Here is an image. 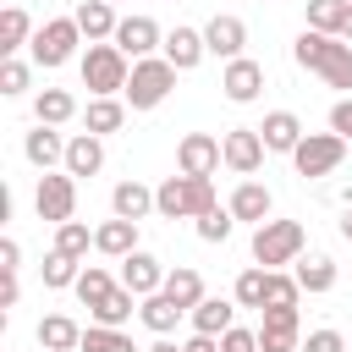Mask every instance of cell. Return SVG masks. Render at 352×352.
<instances>
[{"label":"cell","mask_w":352,"mask_h":352,"mask_svg":"<svg viewBox=\"0 0 352 352\" xmlns=\"http://www.w3.org/2000/svg\"><path fill=\"white\" fill-rule=\"evenodd\" d=\"M292 60H297L302 72L324 77L330 88L352 94V44H346V38L319 33V28H302V33H297V44H292Z\"/></svg>","instance_id":"1"},{"label":"cell","mask_w":352,"mask_h":352,"mask_svg":"<svg viewBox=\"0 0 352 352\" xmlns=\"http://www.w3.org/2000/svg\"><path fill=\"white\" fill-rule=\"evenodd\" d=\"M204 209H214V182H209V176L176 170V176H165V182L154 187V214H160V220H198Z\"/></svg>","instance_id":"2"},{"label":"cell","mask_w":352,"mask_h":352,"mask_svg":"<svg viewBox=\"0 0 352 352\" xmlns=\"http://www.w3.org/2000/svg\"><path fill=\"white\" fill-rule=\"evenodd\" d=\"M126 77H132V55L116 44V38H99L82 50V88L94 99H110V94H126Z\"/></svg>","instance_id":"3"},{"label":"cell","mask_w":352,"mask_h":352,"mask_svg":"<svg viewBox=\"0 0 352 352\" xmlns=\"http://www.w3.org/2000/svg\"><path fill=\"white\" fill-rule=\"evenodd\" d=\"M302 248H308L302 220H264V226H253V264H264V270L297 264Z\"/></svg>","instance_id":"4"},{"label":"cell","mask_w":352,"mask_h":352,"mask_svg":"<svg viewBox=\"0 0 352 352\" xmlns=\"http://www.w3.org/2000/svg\"><path fill=\"white\" fill-rule=\"evenodd\" d=\"M170 88H176V66L165 55H143V60H132V77H126V94L121 99L132 110H154V104L170 99Z\"/></svg>","instance_id":"5"},{"label":"cell","mask_w":352,"mask_h":352,"mask_svg":"<svg viewBox=\"0 0 352 352\" xmlns=\"http://www.w3.org/2000/svg\"><path fill=\"white\" fill-rule=\"evenodd\" d=\"M77 44H82V28H77V16H50L38 33H33V66H44V72H55V66H66L72 55H77Z\"/></svg>","instance_id":"6"},{"label":"cell","mask_w":352,"mask_h":352,"mask_svg":"<svg viewBox=\"0 0 352 352\" xmlns=\"http://www.w3.org/2000/svg\"><path fill=\"white\" fill-rule=\"evenodd\" d=\"M33 214L50 220V226L72 220V214H77V176H72V170H44L38 187H33Z\"/></svg>","instance_id":"7"},{"label":"cell","mask_w":352,"mask_h":352,"mask_svg":"<svg viewBox=\"0 0 352 352\" xmlns=\"http://www.w3.org/2000/svg\"><path fill=\"white\" fill-rule=\"evenodd\" d=\"M341 160H346V138L341 132H302V143L292 148L297 176H330Z\"/></svg>","instance_id":"8"},{"label":"cell","mask_w":352,"mask_h":352,"mask_svg":"<svg viewBox=\"0 0 352 352\" xmlns=\"http://www.w3.org/2000/svg\"><path fill=\"white\" fill-rule=\"evenodd\" d=\"M258 352H302V319H297V308H264V319H258Z\"/></svg>","instance_id":"9"},{"label":"cell","mask_w":352,"mask_h":352,"mask_svg":"<svg viewBox=\"0 0 352 352\" xmlns=\"http://www.w3.org/2000/svg\"><path fill=\"white\" fill-rule=\"evenodd\" d=\"M220 165H226L220 138H209V132H187V138L176 143V170H187V176H214Z\"/></svg>","instance_id":"10"},{"label":"cell","mask_w":352,"mask_h":352,"mask_svg":"<svg viewBox=\"0 0 352 352\" xmlns=\"http://www.w3.org/2000/svg\"><path fill=\"white\" fill-rule=\"evenodd\" d=\"M220 94H226L231 104H253V99L264 94V66H258L253 55L226 60V72H220Z\"/></svg>","instance_id":"11"},{"label":"cell","mask_w":352,"mask_h":352,"mask_svg":"<svg viewBox=\"0 0 352 352\" xmlns=\"http://www.w3.org/2000/svg\"><path fill=\"white\" fill-rule=\"evenodd\" d=\"M220 148H226V170H236V176H253L258 165H264V138H258V126H231L226 138H220Z\"/></svg>","instance_id":"12"},{"label":"cell","mask_w":352,"mask_h":352,"mask_svg":"<svg viewBox=\"0 0 352 352\" xmlns=\"http://www.w3.org/2000/svg\"><path fill=\"white\" fill-rule=\"evenodd\" d=\"M116 44H121L132 60H143V55L165 50V33H160L154 16H121V22H116Z\"/></svg>","instance_id":"13"},{"label":"cell","mask_w":352,"mask_h":352,"mask_svg":"<svg viewBox=\"0 0 352 352\" xmlns=\"http://www.w3.org/2000/svg\"><path fill=\"white\" fill-rule=\"evenodd\" d=\"M204 44H209V55L236 60V55H242V44H248V22H242V16H231V11H214V16H209V28H204Z\"/></svg>","instance_id":"14"},{"label":"cell","mask_w":352,"mask_h":352,"mask_svg":"<svg viewBox=\"0 0 352 352\" xmlns=\"http://www.w3.org/2000/svg\"><path fill=\"white\" fill-rule=\"evenodd\" d=\"M226 209H231L236 220H248V226H264V220H270V209H275V198H270V187H264V182L242 176V182H236V192L226 198Z\"/></svg>","instance_id":"15"},{"label":"cell","mask_w":352,"mask_h":352,"mask_svg":"<svg viewBox=\"0 0 352 352\" xmlns=\"http://www.w3.org/2000/svg\"><path fill=\"white\" fill-rule=\"evenodd\" d=\"M160 55H165L176 72H192V66L209 55V44H204V28H182V22H176V28L165 33V50H160Z\"/></svg>","instance_id":"16"},{"label":"cell","mask_w":352,"mask_h":352,"mask_svg":"<svg viewBox=\"0 0 352 352\" xmlns=\"http://www.w3.org/2000/svg\"><path fill=\"white\" fill-rule=\"evenodd\" d=\"M66 143L72 138H60L55 126H33L28 138H22V154H28V165H38V170H55V165H66Z\"/></svg>","instance_id":"17"},{"label":"cell","mask_w":352,"mask_h":352,"mask_svg":"<svg viewBox=\"0 0 352 352\" xmlns=\"http://www.w3.org/2000/svg\"><path fill=\"white\" fill-rule=\"evenodd\" d=\"M121 286H126V292H138V297H148V292H160V286H165V264H160L154 253H143V248H138V253H126V258H121Z\"/></svg>","instance_id":"18"},{"label":"cell","mask_w":352,"mask_h":352,"mask_svg":"<svg viewBox=\"0 0 352 352\" xmlns=\"http://www.w3.org/2000/svg\"><path fill=\"white\" fill-rule=\"evenodd\" d=\"M94 248H99L104 258H126V253H138V220L110 214L104 226H94Z\"/></svg>","instance_id":"19"},{"label":"cell","mask_w":352,"mask_h":352,"mask_svg":"<svg viewBox=\"0 0 352 352\" xmlns=\"http://www.w3.org/2000/svg\"><path fill=\"white\" fill-rule=\"evenodd\" d=\"M258 138H264V148H270V154H292V148L302 143V121H297L292 110H270V116H264V126H258Z\"/></svg>","instance_id":"20"},{"label":"cell","mask_w":352,"mask_h":352,"mask_svg":"<svg viewBox=\"0 0 352 352\" xmlns=\"http://www.w3.org/2000/svg\"><path fill=\"white\" fill-rule=\"evenodd\" d=\"M60 170H72V176H99L104 170V143L94 138V132H77L72 143H66V165Z\"/></svg>","instance_id":"21"},{"label":"cell","mask_w":352,"mask_h":352,"mask_svg":"<svg viewBox=\"0 0 352 352\" xmlns=\"http://www.w3.org/2000/svg\"><path fill=\"white\" fill-rule=\"evenodd\" d=\"M160 292H165L170 302H182L187 314H192V308L209 297V292H204V275H198L192 264H176V270H165V286H160Z\"/></svg>","instance_id":"22"},{"label":"cell","mask_w":352,"mask_h":352,"mask_svg":"<svg viewBox=\"0 0 352 352\" xmlns=\"http://www.w3.org/2000/svg\"><path fill=\"white\" fill-rule=\"evenodd\" d=\"M38 346L44 352H77L82 346V324L66 319V314H44L38 319Z\"/></svg>","instance_id":"23"},{"label":"cell","mask_w":352,"mask_h":352,"mask_svg":"<svg viewBox=\"0 0 352 352\" xmlns=\"http://www.w3.org/2000/svg\"><path fill=\"white\" fill-rule=\"evenodd\" d=\"M72 16H77V28H82V38H88V44H99V38H116V22H121L110 0H82Z\"/></svg>","instance_id":"24"},{"label":"cell","mask_w":352,"mask_h":352,"mask_svg":"<svg viewBox=\"0 0 352 352\" xmlns=\"http://www.w3.org/2000/svg\"><path fill=\"white\" fill-rule=\"evenodd\" d=\"M121 121H126V99H88V110H82V132H94V138H110V132H121Z\"/></svg>","instance_id":"25"},{"label":"cell","mask_w":352,"mask_h":352,"mask_svg":"<svg viewBox=\"0 0 352 352\" xmlns=\"http://www.w3.org/2000/svg\"><path fill=\"white\" fill-rule=\"evenodd\" d=\"M154 209V187H143L138 176L132 182H116V192H110V214H121V220H143Z\"/></svg>","instance_id":"26"},{"label":"cell","mask_w":352,"mask_h":352,"mask_svg":"<svg viewBox=\"0 0 352 352\" xmlns=\"http://www.w3.org/2000/svg\"><path fill=\"white\" fill-rule=\"evenodd\" d=\"M231 324H236V297H204L192 308V330H204V336H226Z\"/></svg>","instance_id":"27"},{"label":"cell","mask_w":352,"mask_h":352,"mask_svg":"<svg viewBox=\"0 0 352 352\" xmlns=\"http://www.w3.org/2000/svg\"><path fill=\"white\" fill-rule=\"evenodd\" d=\"M116 286H121V280H116V275H110L104 264H82V275H77V286H72V292H77V302H82V308L94 314V308H99V302H104V297H110Z\"/></svg>","instance_id":"28"},{"label":"cell","mask_w":352,"mask_h":352,"mask_svg":"<svg viewBox=\"0 0 352 352\" xmlns=\"http://www.w3.org/2000/svg\"><path fill=\"white\" fill-rule=\"evenodd\" d=\"M182 314H187V308H182V302H170V297H165V292H148V297H143V302H138V319H143V324H148V330H154V336H170V330H176V319H182Z\"/></svg>","instance_id":"29"},{"label":"cell","mask_w":352,"mask_h":352,"mask_svg":"<svg viewBox=\"0 0 352 352\" xmlns=\"http://www.w3.org/2000/svg\"><path fill=\"white\" fill-rule=\"evenodd\" d=\"M77 116V99L66 94V88H38V99H33V121H44V126H66Z\"/></svg>","instance_id":"30"},{"label":"cell","mask_w":352,"mask_h":352,"mask_svg":"<svg viewBox=\"0 0 352 352\" xmlns=\"http://www.w3.org/2000/svg\"><path fill=\"white\" fill-rule=\"evenodd\" d=\"M33 33H38V28L28 22L22 6H6V11H0V55H16L22 44H33Z\"/></svg>","instance_id":"31"},{"label":"cell","mask_w":352,"mask_h":352,"mask_svg":"<svg viewBox=\"0 0 352 352\" xmlns=\"http://www.w3.org/2000/svg\"><path fill=\"white\" fill-rule=\"evenodd\" d=\"M38 275H44V286H50V292H66V286H77V275H82V258H72V253L50 248V253H44V264H38Z\"/></svg>","instance_id":"32"},{"label":"cell","mask_w":352,"mask_h":352,"mask_svg":"<svg viewBox=\"0 0 352 352\" xmlns=\"http://www.w3.org/2000/svg\"><path fill=\"white\" fill-rule=\"evenodd\" d=\"M297 286L314 292V297L330 292V286H336V258H330V253H308V258L297 264Z\"/></svg>","instance_id":"33"},{"label":"cell","mask_w":352,"mask_h":352,"mask_svg":"<svg viewBox=\"0 0 352 352\" xmlns=\"http://www.w3.org/2000/svg\"><path fill=\"white\" fill-rule=\"evenodd\" d=\"M231 297H236V308H264V297H270V270H264V264H248V270L236 275Z\"/></svg>","instance_id":"34"},{"label":"cell","mask_w":352,"mask_h":352,"mask_svg":"<svg viewBox=\"0 0 352 352\" xmlns=\"http://www.w3.org/2000/svg\"><path fill=\"white\" fill-rule=\"evenodd\" d=\"M138 302H143L138 292H126V286H116V292H110V297H104V302L94 308V324H116V330H121V324L132 319V308H138Z\"/></svg>","instance_id":"35"},{"label":"cell","mask_w":352,"mask_h":352,"mask_svg":"<svg viewBox=\"0 0 352 352\" xmlns=\"http://www.w3.org/2000/svg\"><path fill=\"white\" fill-rule=\"evenodd\" d=\"M77 352H138V346H132V336H126V330H116V324H88Z\"/></svg>","instance_id":"36"},{"label":"cell","mask_w":352,"mask_h":352,"mask_svg":"<svg viewBox=\"0 0 352 352\" xmlns=\"http://www.w3.org/2000/svg\"><path fill=\"white\" fill-rule=\"evenodd\" d=\"M55 248H60V253H72V258H88L94 231H88L82 220H60V226H55Z\"/></svg>","instance_id":"37"},{"label":"cell","mask_w":352,"mask_h":352,"mask_svg":"<svg viewBox=\"0 0 352 352\" xmlns=\"http://www.w3.org/2000/svg\"><path fill=\"white\" fill-rule=\"evenodd\" d=\"M346 6H352V0H308V28H319V33H341Z\"/></svg>","instance_id":"38"},{"label":"cell","mask_w":352,"mask_h":352,"mask_svg":"<svg viewBox=\"0 0 352 352\" xmlns=\"http://www.w3.org/2000/svg\"><path fill=\"white\" fill-rule=\"evenodd\" d=\"M297 297H302L297 275H280V270H270V297H264V308H297ZM264 308H258V314H264Z\"/></svg>","instance_id":"39"},{"label":"cell","mask_w":352,"mask_h":352,"mask_svg":"<svg viewBox=\"0 0 352 352\" xmlns=\"http://www.w3.org/2000/svg\"><path fill=\"white\" fill-rule=\"evenodd\" d=\"M231 226H236V214H231V209H220V204L198 214V236H204V242H226V236H231Z\"/></svg>","instance_id":"40"},{"label":"cell","mask_w":352,"mask_h":352,"mask_svg":"<svg viewBox=\"0 0 352 352\" xmlns=\"http://www.w3.org/2000/svg\"><path fill=\"white\" fill-rule=\"evenodd\" d=\"M28 60H16V55H6V66H0V94H28Z\"/></svg>","instance_id":"41"},{"label":"cell","mask_w":352,"mask_h":352,"mask_svg":"<svg viewBox=\"0 0 352 352\" xmlns=\"http://www.w3.org/2000/svg\"><path fill=\"white\" fill-rule=\"evenodd\" d=\"M302 352H346V336L330 330V324H324V330H308V336H302Z\"/></svg>","instance_id":"42"},{"label":"cell","mask_w":352,"mask_h":352,"mask_svg":"<svg viewBox=\"0 0 352 352\" xmlns=\"http://www.w3.org/2000/svg\"><path fill=\"white\" fill-rule=\"evenodd\" d=\"M220 352H258V330H242V324H231V330L220 336Z\"/></svg>","instance_id":"43"},{"label":"cell","mask_w":352,"mask_h":352,"mask_svg":"<svg viewBox=\"0 0 352 352\" xmlns=\"http://www.w3.org/2000/svg\"><path fill=\"white\" fill-rule=\"evenodd\" d=\"M330 132H341V138H346V143H352V94H346V99H336V104H330Z\"/></svg>","instance_id":"44"},{"label":"cell","mask_w":352,"mask_h":352,"mask_svg":"<svg viewBox=\"0 0 352 352\" xmlns=\"http://www.w3.org/2000/svg\"><path fill=\"white\" fill-rule=\"evenodd\" d=\"M22 270V248H16V236H0V275H16Z\"/></svg>","instance_id":"45"},{"label":"cell","mask_w":352,"mask_h":352,"mask_svg":"<svg viewBox=\"0 0 352 352\" xmlns=\"http://www.w3.org/2000/svg\"><path fill=\"white\" fill-rule=\"evenodd\" d=\"M182 352H220V336H204V330H192V336L182 341Z\"/></svg>","instance_id":"46"},{"label":"cell","mask_w":352,"mask_h":352,"mask_svg":"<svg viewBox=\"0 0 352 352\" xmlns=\"http://www.w3.org/2000/svg\"><path fill=\"white\" fill-rule=\"evenodd\" d=\"M16 297H22V280H16V275H6V292H0V308H16Z\"/></svg>","instance_id":"47"},{"label":"cell","mask_w":352,"mask_h":352,"mask_svg":"<svg viewBox=\"0 0 352 352\" xmlns=\"http://www.w3.org/2000/svg\"><path fill=\"white\" fill-rule=\"evenodd\" d=\"M341 236H346V242H352V209H346V214H341Z\"/></svg>","instance_id":"48"},{"label":"cell","mask_w":352,"mask_h":352,"mask_svg":"<svg viewBox=\"0 0 352 352\" xmlns=\"http://www.w3.org/2000/svg\"><path fill=\"white\" fill-rule=\"evenodd\" d=\"M148 352H182V346H170V341H165V336H160V341H154V346H148Z\"/></svg>","instance_id":"49"},{"label":"cell","mask_w":352,"mask_h":352,"mask_svg":"<svg viewBox=\"0 0 352 352\" xmlns=\"http://www.w3.org/2000/svg\"><path fill=\"white\" fill-rule=\"evenodd\" d=\"M110 6H116V0H110Z\"/></svg>","instance_id":"50"}]
</instances>
